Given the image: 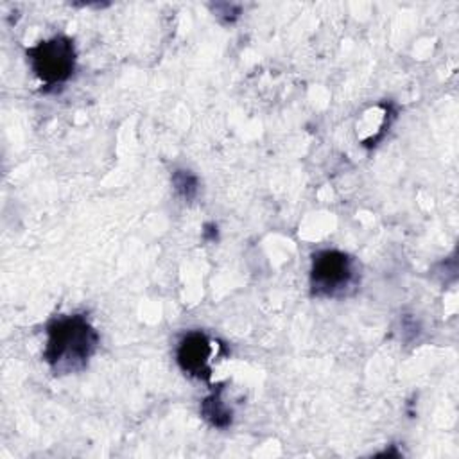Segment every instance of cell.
<instances>
[{"mask_svg":"<svg viewBox=\"0 0 459 459\" xmlns=\"http://www.w3.org/2000/svg\"><path fill=\"white\" fill-rule=\"evenodd\" d=\"M99 348V332L82 314L54 317L47 325L43 360L56 375L84 369Z\"/></svg>","mask_w":459,"mask_h":459,"instance_id":"cell-1","label":"cell"},{"mask_svg":"<svg viewBox=\"0 0 459 459\" xmlns=\"http://www.w3.org/2000/svg\"><path fill=\"white\" fill-rule=\"evenodd\" d=\"M355 260L337 249H321L312 255L310 290L317 298L344 296L357 283Z\"/></svg>","mask_w":459,"mask_h":459,"instance_id":"cell-2","label":"cell"},{"mask_svg":"<svg viewBox=\"0 0 459 459\" xmlns=\"http://www.w3.org/2000/svg\"><path fill=\"white\" fill-rule=\"evenodd\" d=\"M27 59L34 75L48 88L66 82L75 70L74 41L63 34L39 41L27 48Z\"/></svg>","mask_w":459,"mask_h":459,"instance_id":"cell-3","label":"cell"},{"mask_svg":"<svg viewBox=\"0 0 459 459\" xmlns=\"http://www.w3.org/2000/svg\"><path fill=\"white\" fill-rule=\"evenodd\" d=\"M213 351V342L203 332H188L178 342L176 360L186 375L208 380L212 375L210 359Z\"/></svg>","mask_w":459,"mask_h":459,"instance_id":"cell-4","label":"cell"},{"mask_svg":"<svg viewBox=\"0 0 459 459\" xmlns=\"http://www.w3.org/2000/svg\"><path fill=\"white\" fill-rule=\"evenodd\" d=\"M221 391L217 389L215 393H212L210 396H206L201 402V416L217 429H226L231 420H233V411L224 403V400L221 398Z\"/></svg>","mask_w":459,"mask_h":459,"instance_id":"cell-5","label":"cell"},{"mask_svg":"<svg viewBox=\"0 0 459 459\" xmlns=\"http://www.w3.org/2000/svg\"><path fill=\"white\" fill-rule=\"evenodd\" d=\"M172 185L179 197L185 201H192L199 192V181L197 176H194L190 170L178 169L172 172Z\"/></svg>","mask_w":459,"mask_h":459,"instance_id":"cell-6","label":"cell"}]
</instances>
